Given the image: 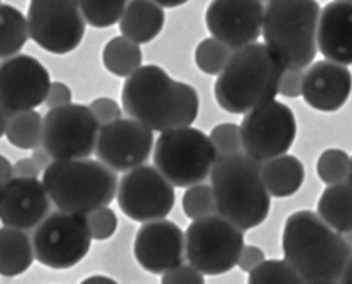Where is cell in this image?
Masks as SVG:
<instances>
[{"instance_id": "obj_10", "label": "cell", "mask_w": 352, "mask_h": 284, "mask_svg": "<svg viewBox=\"0 0 352 284\" xmlns=\"http://www.w3.org/2000/svg\"><path fill=\"white\" fill-rule=\"evenodd\" d=\"M26 17L32 40L52 54L74 52L85 34L78 0H30Z\"/></svg>"}, {"instance_id": "obj_30", "label": "cell", "mask_w": 352, "mask_h": 284, "mask_svg": "<svg viewBox=\"0 0 352 284\" xmlns=\"http://www.w3.org/2000/svg\"><path fill=\"white\" fill-rule=\"evenodd\" d=\"M351 157L344 149L328 148L317 161V175L325 185H336L348 181Z\"/></svg>"}, {"instance_id": "obj_18", "label": "cell", "mask_w": 352, "mask_h": 284, "mask_svg": "<svg viewBox=\"0 0 352 284\" xmlns=\"http://www.w3.org/2000/svg\"><path fill=\"white\" fill-rule=\"evenodd\" d=\"M52 208L49 192L37 178L13 177L0 185V222L23 230L34 229Z\"/></svg>"}, {"instance_id": "obj_1", "label": "cell", "mask_w": 352, "mask_h": 284, "mask_svg": "<svg viewBox=\"0 0 352 284\" xmlns=\"http://www.w3.org/2000/svg\"><path fill=\"white\" fill-rule=\"evenodd\" d=\"M121 100L129 118L158 133L192 125L201 108L199 96L190 84L173 80L155 64L141 65L126 77Z\"/></svg>"}, {"instance_id": "obj_37", "label": "cell", "mask_w": 352, "mask_h": 284, "mask_svg": "<svg viewBox=\"0 0 352 284\" xmlns=\"http://www.w3.org/2000/svg\"><path fill=\"white\" fill-rule=\"evenodd\" d=\"M304 73L297 69H284L280 84L278 94L287 98H297L302 96Z\"/></svg>"}, {"instance_id": "obj_11", "label": "cell", "mask_w": 352, "mask_h": 284, "mask_svg": "<svg viewBox=\"0 0 352 284\" xmlns=\"http://www.w3.org/2000/svg\"><path fill=\"white\" fill-rule=\"evenodd\" d=\"M245 154L257 162L287 154L297 137L296 116L289 105L272 100L245 114L240 125Z\"/></svg>"}, {"instance_id": "obj_49", "label": "cell", "mask_w": 352, "mask_h": 284, "mask_svg": "<svg viewBox=\"0 0 352 284\" xmlns=\"http://www.w3.org/2000/svg\"><path fill=\"white\" fill-rule=\"evenodd\" d=\"M349 2H352V0H349Z\"/></svg>"}, {"instance_id": "obj_22", "label": "cell", "mask_w": 352, "mask_h": 284, "mask_svg": "<svg viewBox=\"0 0 352 284\" xmlns=\"http://www.w3.org/2000/svg\"><path fill=\"white\" fill-rule=\"evenodd\" d=\"M261 178L270 196L289 198L302 186L305 169L298 158L284 154L261 162Z\"/></svg>"}, {"instance_id": "obj_35", "label": "cell", "mask_w": 352, "mask_h": 284, "mask_svg": "<svg viewBox=\"0 0 352 284\" xmlns=\"http://www.w3.org/2000/svg\"><path fill=\"white\" fill-rule=\"evenodd\" d=\"M90 110L94 114V117L97 118V121L100 122V125L113 122V121L121 118V116H122V110H121L120 104L109 97H98L94 101H91Z\"/></svg>"}, {"instance_id": "obj_3", "label": "cell", "mask_w": 352, "mask_h": 284, "mask_svg": "<svg viewBox=\"0 0 352 284\" xmlns=\"http://www.w3.org/2000/svg\"><path fill=\"white\" fill-rule=\"evenodd\" d=\"M284 69L264 43L237 49L214 83L216 102L226 113L240 116L276 100Z\"/></svg>"}, {"instance_id": "obj_47", "label": "cell", "mask_w": 352, "mask_h": 284, "mask_svg": "<svg viewBox=\"0 0 352 284\" xmlns=\"http://www.w3.org/2000/svg\"><path fill=\"white\" fill-rule=\"evenodd\" d=\"M341 234L344 236V239H345V242L348 243V246L352 249V230L344 232V233H341Z\"/></svg>"}, {"instance_id": "obj_38", "label": "cell", "mask_w": 352, "mask_h": 284, "mask_svg": "<svg viewBox=\"0 0 352 284\" xmlns=\"http://www.w3.org/2000/svg\"><path fill=\"white\" fill-rule=\"evenodd\" d=\"M49 108H57L63 105H69L73 102V93L69 84L63 81H54L50 84V89L46 97V101Z\"/></svg>"}, {"instance_id": "obj_25", "label": "cell", "mask_w": 352, "mask_h": 284, "mask_svg": "<svg viewBox=\"0 0 352 284\" xmlns=\"http://www.w3.org/2000/svg\"><path fill=\"white\" fill-rule=\"evenodd\" d=\"M102 63L108 73L126 78L142 65V50L138 43L116 36L104 46Z\"/></svg>"}, {"instance_id": "obj_14", "label": "cell", "mask_w": 352, "mask_h": 284, "mask_svg": "<svg viewBox=\"0 0 352 284\" xmlns=\"http://www.w3.org/2000/svg\"><path fill=\"white\" fill-rule=\"evenodd\" d=\"M50 73L36 57L16 54L0 64V105L9 116L34 110L46 101Z\"/></svg>"}, {"instance_id": "obj_39", "label": "cell", "mask_w": 352, "mask_h": 284, "mask_svg": "<svg viewBox=\"0 0 352 284\" xmlns=\"http://www.w3.org/2000/svg\"><path fill=\"white\" fill-rule=\"evenodd\" d=\"M266 260V254L264 252L254 245H245L243 249H241L237 266L241 272L245 273H250L252 270H254L260 263Z\"/></svg>"}, {"instance_id": "obj_2", "label": "cell", "mask_w": 352, "mask_h": 284, "mask_svg": "<svg viewBox=\"0 0 352 284\" xmlns=\"http://www.w3.org/2000/svg\"><path fill=\"white\" fill-rule=\"evenodd\" d=\"M283 252L305 284L340 283L352 256L344 236L311 210H298L287 217Z\"/></svg>"}, {"instance_id": "obj_40", "label": "cell", "mask_w": 352, "mask_h": 284, "mask_svg": "<svg viewBox=\"0 0 352 284\" xmlns=\"http://www.w3.org/2000/svg\"><path fill=\"white\" fill-rule=\"evenodd\" d=\"M14 177L20 178H37L41 169L33 158H21L13 165Z\"/></svg>"}, {"instance_id": "obj_32", "label": "cell", "mask_w": 352, "mask_h": 284, "mask_svg": "<svg viewBox=\"0 0 352 284\" xmlns=\"http://www.w3.org/2000/svg\"><path fill=\"white\" fill-rule=\"evenodd\" d=\"M182 209L190 221L217 213L213 188L206 184H196L186 189L182 198Z\"/></svg>"}, {"instance_id": "obj_29", "label": "cell", "mask_w": 352, "mask_h": 284, "mask_svg": "<svg viewBox=\"0 0 352 284\" xmlns=\"http://www.w3.org/2000/svg\"><path fill=\"white\" fill-rule=\"evenodd\" d=\"M233 52L234 50L220 40L208 37L197 45L195 50V63L202 73L208 76H219L226 67Z\"/></svg>"}, {"instance_id": "obj_43", "label": "cell", "mask_w": 352, "mask_h": 284, "mask_svg": "<svg viewBox=\"0 0 352 284\" xmlns=\"http://www.w3.org/2000/svg\"><path fill=\"white\" fill-rule=\"evenodd\" d=\"M10 116L5 111V108L0 105V138L3 135H6V129H8V124H9Z\"/></svg>"}, {"instance_id": "obj_16", "label": "cell", "mask_w": 352, "mask_h": 284, "mask_svg": "<svg viewBox=\"0 0 352 284\" xmlns=\"http://www.w3.org/2000/svg\"><path fill=\"white\" fill-rule=\"evenodd\" d=\"M263 0H212L205 21L212 37L237 50L256 43L261 36Z\"/></svg>"}, {"instance_id": "obj_34", "label": "cell", "mask_w": 352, "mask_h": 284, "mask_svg": "<svg viewBox=\"0 0 352 284\" xmlns=\"http://www.w3.org/2000/svg\"><path fill=\"white\" fill-rule=\"evenodd\" d=\"M87 222L91 232V237L94 240H100V242L111 239L118 229V217L116 212L108 206L98 208L88 213Z\"/></svg>"}, {"instance_id": "obj_23", "label": "cell", "mask_w": 352, "mask_h": 284, "mask_svg": "<svg viewBox=\"0 0 352 284\" xmlns=\"http://www.w3.org/2000/svg\"><path fill=\"white\" fill-rule=\"evenodd\" d=\"M34 259L33 240L26 230L0 228V276L16 277L26 273Z\"/></svg>"}, {"instance_id": "obj_15", "label": "cell", "mask_w": 352, "mask_h": 284, "mask_svg": "<svg viewBox=\"0 0 352 284\" xmlns=\"http://www.w3.org/2000/svg\"><path fill=\"white\" fill-rule=\"evenodd\" d=\"M153 131L134 118H118L101 125L96 155L116 172H128L144 165L153 148Z\"/></svg>"}, {"instance_id": "obj_6", "label": "cell", "mask_w": 352, "mask_h": 284, "mask_svg": "<svg viewBox=\"0 0 352 284\" xmlns=\"http://www.w3.org/2000/svg\"><path fill=\"white\" fill-rule=\"evenodd\" d=\"M43 184L60 210L82 215L111 205L118 189L117 172L90 158L54 160L43 172Z\"/></svg>"}, {"instance_id": "obj_8", "label": "cell", "mask_w": 352, "mask_h": 284, "mask_svg": "<svg viewBox=\"0 0 352 284\" xmlns=\"http://www.w3.org/2000/svg\"><path fill=\"white\" fill-rule=\"evenodd\" d=\"M245 230L214 213L193 221L185 232V256L204 276H220L237 266Z\"/></svg>"}, {"instance_id": "obj_42", "label": "cell", "mask_w": 352, "mask_h": 284, "mask_svg": "<svg viewBox=\"0 0 352 284\" xmlns=\"http://www.w3.org/2000/svg\"><path fill=\"white\" fill-rule=\"evenodd\" d=\"M14 177V171H13V164L0 154V185L6 184Z\"/></svg>"}, {"instance_id": "obj_9", "label": "cell", "mask_w": 352, "mask_h": 284, "mask_svg": "<svg viewBox=\"0 0 352 284\" xmlns=\"http://www.w3.org/2000/svg\"><path fill=\"white\" fill-rule=\"evenodd\" d=\"M33 249L38 263L54 270L77 266L91 249L87 215L58 210L34 228Z\"/></svg>"}, {"instance_id": "obj_26", "label": "cell", "mask_w": 352, "mask_h": 284, "mask_svg": "<svg viewBox=\"0 0 352 284\" xmlns=\"http://www.w3.org/2000/svg\"><path fill=\"white\" fill-rule=\"evenodd\" d=\"M28 17L17 8L0 3V58L19 54L29 40Z\"/></svg>"}, {"instance_id": "obj_24", "label": "cell", "mask_w": 352, "mask_h": 284, "mask_svg": "<svg viewBox=\"0 0 352 284\" xmlns=\"http://www.w3.org/2000/svg\"><path fill=\"white\" fill-rule=\"evenodd\" d=\"M317 213L334 230H352V184L328 185L317 204Z\"/></svg>"}, {"instance_id": "obj_12", "label": "cell", "mask_w": 352, "mask_h": 284, "mask_svg": "<svg viewBox=\"0 0 352 284\" xmlns=\"http://www.w3.org/2000/svg\"><path fill=\"white\" fill-rule=\"evenodd\" d=\"M100 128L90 107L84 104L50 108L44 117L41 145L54 160L90 158Z\"/></svg>"}, {"instance_id": "obj_21", "label": "cell", "mask_w": 352, "mask_h": 284, "mask_svg": "<svg viewBox=\"0 0 352 284\" xmlns=\"http://www.w3.org/2000/svg\"><path fill=\"white\" fill-rule=\"evenodd\" d=\"M118 23L122 36L146 45L161 34L165 10L155 0H129Z\"/></svg>"}, {"instance_id": "obj_7", "label": "cell", "mask_w": 352, "mask_h": 284, "mask_svg": "<svg viewBox=\"0 0 352 284\" xmlns=\"http://www.w3.org/2000/svg\"><path fill=\"white\" fill-rule=\"evenodd\" d=\"M216 161L210 138L190 125L164 131L153 148L155 168L176 188L204 182Z\"/></svg>"}, {"instance_id": "obj_20", "label": "cell", "mask_w": 352, "mask_h": 284, "mask_svg": "<svg viewBox=\"0 0 352 284\" xmlns=\"http://www.w3.org/2000/svg\"><path fill=\"white\" fill-rule=\"evenodd\" d=\"M317 45L327 60L352 65V2L334 0L322 8Z\"/></svg>"}, {"instance_id": "obj_44", "label": "cell", "mask_w": 352, "mask_h": 284, "mask_svg": "<svg viewBox=\"0 0 352 284\" xmlns=\"http://www.w3.org/2000/svg\"><path fill=\"white\" fill-rule=\"evenodd\" d=\"M340 283H344V284H352V256L351 259L348 260V263L341 274V278H340Z\"/></svg>"}, {"instance_id": "obj_4", "label": "cell", "mask_w": 352, "mask_h": 284, "mask_svg": "<svg viewBox=\"0 0 352 284\" xmlns=\"http://www.w3.org/2000/svg\"><path fill=\"white\" fill-rule=\"evenodd\" d=\"M217 213L250 230L267 219L272 196L261 178V162L246 154L220 158L210 172Z\"/></svg>"}, {"instance_id": "obj_33", "label": "cell", "mask_w": 352, "mask_h": 284, "mask_svg": "<svg viewBox=\"0 0 352 284\" xmlns=\"http://www.w3.org/2000/svg\"><path fill=\"white\" fill-rule=\"evenodd\" d=\"M209 138L217 154V160L241 154L243 151V141L237 124L225 122L216 125L210 131Z\"/></svg>"}, {"instance_id": "obj_48", "label": "cell", "mask_w": 352, "mask_h": 284, "mask_svg": "<svg viewBox=\"0 0 352 284\" xmlns=\"http://www.w3.org/2000/svg\"><path fill=\"white\" fill-rule=\"evenodd\" d=\"M348 182L352 184V158H351V166H349V175H348Z\"/></svg>"}, {"instance_id": "obj_36", "label": "cell", "mask_w": 352, "mask_h": 284, "mask_svg": "<svg viewBox=\"0 0 352 284\" xmlns=\"http://www.w3.org/2000/svg\"><path fill=\"white\" fill-rule=\"evenodd\" d=\"M164 284H204V274L192 265H179L162 274Z\"/></svg>"}, {"instance_id": "obj_46", "label": "cell", "mask_w": 352, "mask_h": 284, "mask_svg": "<svg viewBox=\"0 0 352 284\" xmlns=\"http://www.w3.org/2000/svg\"><path fill=\"white\" fill-rule=\"evenodd\" d=\"M82 283H116V280L105 276H91V277H87Z\"/></svg>"}, {"instance_id": "obj_41", "label": "cell", "mask_w": 352, "mask_h": 284, "mask_svg": "<svg viewBox=\"0 0 352 284\" xmlns=\"http://www.w3.org/2000/svg\"><path fill=\"white\" fill-rule=\"evenodd\" d=\"M32 158H33V160H34V162L40 166V169H41V171L46 169V168H47V166L54 161V158L49 154L47 149L44 148L43 145H40V146H37V148H34V149H33Z\"/></svg>"}, {"instance_id": "obj_50", "label": "cell", "mask_w": 352, "mask_h": 284, "mask_svg": "<svg viewBox=\"0 0 352 284\" xmlns=\"http://www.w3.org/2000/svg\"><path fill=\"white\" fill-rule=\"evenodd\" d=\"M0 2H2V0H0Z\"/></svg>"}, {"instance_id": "obj_27", "label": "cell", "mask_w": 352, "mask_h": 284, "mask_svg": "<svg viewBox=\"0 0 352 284\" xmlns=\"http://www.w3.org/2000/svg\"><path fill=\"white\" fill-rule=\"evenodd\" d=\"M44 120L40 113L34 110L17 113L10 116L6 138L19 149H34L41 145L43 141Z\"/></svg>"}, {"instance_id": "obj_13", "label": "cell", "mask_w": 352, "mask_h": 284, "mask_svg": "<svg viewBox=\"0 0 352 284\" xmlns=\"http://www.w3.org/2000/svg\"><path fill=\"white\" fill-rule=\"evenodd\" d=\"M175 186L155 168L141 165L125 172L117 202L131 221L145 223L165 219L175 206Z\"/></svg>"}, {"instance_id": "obj_17", "label": "cell", "mask_w": 352, "mask_h": 284, "mask_svg": "<svg viewBox=\"0 0 352 284\" xmlns=\"http://www.w3.org/2000/svg\"><path fill=\"white\" fill-rule=\"evenodd\" d=\"M134 256L145 272L164 274L184 263L185 233L172 221L145 222L134 240Z\"/></svg>"}, {"instance_id": "obj_31", "label": "cell", "mask_w": 352, "mask_h": 284, "mask_svg": "<svg viewBox=\"0 0 352 284\" xmlns=\"http://www.w3.org/2000/svg\"><path fill=\"white\" fill-rule=\"evenodd\" d=\"M249 284H301L302 280L287 260H264L249 273Z\"/></svg>"}, {"instance_id": "obj_19", "label": "cell", "mask_w": 352, "mask_h": 284, "mask_svg": "<svg viewBox=\"0 0 352 284\" xmlns=\"http://www.w3.org/2000/svg\"><path fill=\"white\" fill-rule=\"evenodd\" d=\"M352 91V74L346 65L321 60L304 73V101L317 111L336 113L345 105Z\"/></svg>"}, {"instance_id": "obj_5", "label": "cell", "mask_w": 352, "mask_h": 284, "mask_svg": "<svg viewBox=\"0 0 352 284\" xmlns=\"http://www.w3.org/2000/svg\"><path fill=\"white\" fill-rule=\"evenodd\" d=\"M320 13L317 0H269L264 8V45L285 69L304 70L313 64Z\"/></svg>"}, {"instance_id": "obj_45", "label": "cell", "mask_w": 352, "mask_h": 284, "mask_svg": "<svg viewBox=\"0 0 352 284\" xmlns=\"http://www.w3.org/2000/svg\"><path fill=\"white\" fill-rule=\"evenodd\" d=\"M157 3H160L162 8H168V9H173V8H179L186 5L189 0H155Z\"/></svg>"}, {"instance_id": "obj_28", "label": "cell", "mask_w": 352, "mask_h": 284, "mask_svg": "<svg viewBox=\"0 0 352 284\" xmlns=\"http://www.w3.org/2000/svg\"><path fill=\"white\" fill-rule=\"evenodd\" d=\"M129 0H78L88 26L107 29L117 25Z\"/></svg>"}]
</instances>
